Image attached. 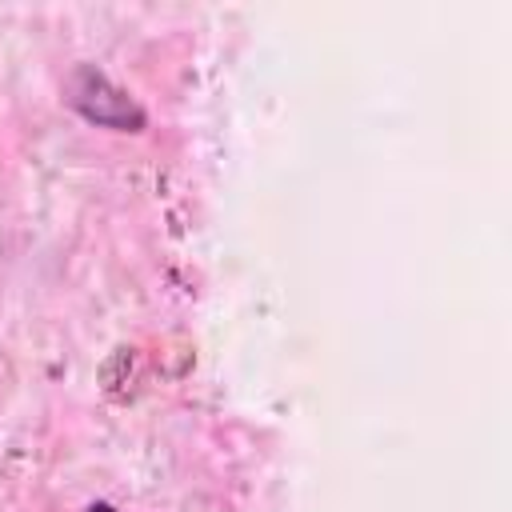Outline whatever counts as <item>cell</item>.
Listing matches in <instances>:
<instances>
[{"label": "cell", "instance_id": "obj_1", "mask_svg": "<svg viewBox=\"0 0 512 512\" xmlns=\"http://www.w3.org/2000/svg\"><path fill=\"white\" fill-rule=\"evenodd\" d=\"M68 104L92 120V124H104V128H116V132H140L144 128V108L136 104L132 92H124L120 84H112L100 68L92 64H80L72 68L68 76Z\"/></svg>", "mask_w": 512, "mask_h": 512}]
</instances>
